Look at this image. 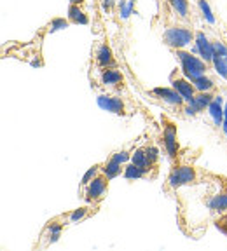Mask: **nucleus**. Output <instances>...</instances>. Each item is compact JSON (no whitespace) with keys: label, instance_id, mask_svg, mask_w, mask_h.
Segmentation results:
<instances>
[{"label":"nucleus","instance_id":"nucleus-26","mask_svg":"<svg viewBox=\"0 0 227 251\" xmlns=\"http://www.w3.org/2000/svg\"><path fill=\"white\" fill-rule=\"evenodd\" d=\"M68 26V21L65 20V18H55V20L51 21V28H49V31H58V30H65V28Z\"/></svg>","mask_w":227,"mask_h":251},{"label":"nucleus","instance_id":"nucleus-27","mask_svg":"<svg viewBox=\"0 0 227 251\" xmlns=\"http://www.w3.org/2000/svg\"><path fill=\"white\" fill-rule=\"evenodd\" d=\"M145 150H147V155H149L150 162H152L154 166H157V162H159V150H157V147L149 145V147H145Z\"/></svg>","mask_w":227,"mask_h":251},{"label":"nucleus","instance_id":"nucleus-14","mask_svg":"<svg viewBox=\"0 0 227 251\" xmlns=\"http://www.w3.org/2000/svg\"><path fill=\"white\" fill-rule=\"evenodd\" d=\"M102 84L105 87H119L122 84V74L115 67L105 68L102 74Z\"/></svg>","mask_w":227,"mask_h":251},{"label":"nucleus","instance_id":"nucleus-17","mask_svg":"<svg viewBox=\"0 0 227 251\" xmlns=\"http://www.w3.org/2000/svg\"><path fill=\"white\" fill-rule=\"evenodd\" d=\"M124 178L126 180H140V178H150L149 171H145L143 168H140V166L133 164V162H129V164L124 166Z\"/></svg>","mask_w":227,"mask_h":251},{"label":"nucleus","instance_id":"nucleus-16","mask_svg":"<svg viewBox=\"0 0 227 251\" xmlns=\"http://www.w3.org/2000/svg\"><path fill=\"white\" fill-rule=\"evenodd\" d=\"M208 112H210V117L213 119L217 127H220L224 124V108H222V98L220 96L213 98V101L208 106Z\"/></svg>","mask_w":227,"mask_h":251},{"label":"nucleus","instance_id":"nucleus-5","mask_svg":"<svg viewBox=\"0 0 227 251\" xmlns=\"http://www.w3.org/2000/svg\"><path fill=\"white\" fill-rule=\"evenodd\" d=\"M107 190H109V178L100 171L98 175L91 180V183L84 188V199L89 204L100 202V201L107 196Z\"/></svg>","mask_w":227,"mask_h":251},{"label":"nucleus","instance_id":"nucleus-7","mask_svg":"<svg viewBox=\"0 0 227 251\" xmlns=\"http://www.w3.org/2000/svg\"><path fill=\"white\" fill-rule=\"evenodd\" d=\"M163 140H165V149L170 159H175L178 155V140H176V126L173 122H165L163 129Z\"/></svg>","mask_w":227,"mask_h":251},{"label":"nucleus","instance_id":"nucleus-9","mask_svg":"<svg viewBox=\"0 0 227 251\" xmlns=\"http://www.w3.org/2000/svg\"><path fill=\"white\" fill-rule=\"evenodd\" d=\"M194 42H196L198 52H199L201 58H203L206 63H210V65H212L213 58H215V51H213V42H210V40H208V37L204 35L203 31H198L196 37H194Z\"/></svg>","mask_w":227,"mask_h":251},{"label":"nucleus","instance_id":"nucleus-12","mask_svg":"<svg viewBox=\"0 0 227 251\" xmlns=\"http://www.w3.org/2000/svg\"><path fill=\"white\" fill-rule=\"evenodd\" d=\"M208 209L215 215H224L227 213V190H222L220 194H215L212 196V199L206 202Z\"/></svg>","mask_w":227,"mask_h":251},{"label":"nucleus","instance_id":"nucleus-29","mask_svg":"<svg viewBox=\"0 0 227 251\" xmlns=\"http://www.w3.org/2000/svg\"><path fill=\"white\" fill-rule=\"evenodd\" d=\"M114 159L117 162H121V164H124V162H128L129 159H131V153L128 152V150H121V152H115L114 153Z\"/></svg>","mask_w":227,"mask_h":251},{"label":"nucleus","instance_id":"nucleus-21","mask_svg":"<svg viewBox=\"0 0 227 251\" xmlns=\"http://www.w3.org/2000/svg\"><path fill=\"white\" fill-rule=\"evenodd\" d=\"M87 213H89V208H87V206H83V208H77V209H74V211L67 213V215H63L61 218L67 220V224H77V222L86 218Z\"/></svg>","mask_w":227,"mask_h":251},{"label":"nucleus","instance_id":"nucleus-31","mask_svg":"<svg viewBox=\"0 0 227 251\" xmlns=\"http://www.w3.org/2000/svg\"><path fill=\"white\" fill-rule=\"evenodd\" d=\"M224 133H226V136H227V105H226V108H224Z\"/></svg>","mask_w":227,"mask_h":251},{"label":"nucleus","instance_id":"nucleus-18","mask_svg":"<svg viewBox=\"0 0 227 251\" xmlns=\"http://www.w3.org/2000/svg\"><path fill=\"white\" fill-rule=\"evenodd\" d=\"M68 21L74 25H87L89 23V18H87L86 12L81 9V5L70 4V7H68Z\"/></svg>","mask_w":227,"mask_h":251},{"label":"nucleus","instance_id":"nucleus-6","mask_svg":"<svg viewBox=\"0 0 227 251\" xmlns=\"http://www.w3.org/2000/svg\"><path fill=\"white\" fill-rule=\"evenodd\" d=\"M150 93L156 96V98H159V100H163L165 103H168L170 106H175V108H184L185 106V100H184V96H182L178 91L175 89V87H154Z\"/></svg>","mask_w":227,"mask_h":251},{"label":"nucleus","instance_id":"nucleus-10","mask_svg":"<svg viewBox=\"0 0 227 251\" xmlns=\"http://www.w3.org/2000/svg\"><path fill=\"white\" fill-rule=\"evenodd\" d=\"M171 86L175 87L178 93L184 96V100L187 103H191L192 100H194V96H196V87H194V84L189 80L187 77H176V78H171Z\"/></svg>","mask_w":227,"mask_h":251},{"label":"nucleus","instance_id":"nucleus-3","mask_svg":"<svg viewBox=\"0 0 227 251\" xmlns=\"http://www.w3.org/2000/svg\"><path fill=\"white\" fill-rule=\"evenodd\" d=\"M194 33L192 30L184 26H175V28H168V30L163 33V40H165L166 46H170L171 49H184L185 46L194 40Z\"/></svg>","mask_w":227,"mask_h":251},{"label":"nucleus","instance_id":"nucleus-4","mask_svg":"<svg viewBox=\"0 0 227 251\" xmlns=\"http://www.w3.org/2000/svg\"><path fill=\"white\" fill-rule=\"evenodd\" d=\"M96 103L102 110L110 112V114L115 115H129L131 114V108L128 106L124 98L121 96H115V94H98Z\"/></svg>","mask_w":227,"mask_h":251},{"label":"nucleus","instance_id":"nucleus-32","mask_svg":"<svg viewBox=\"0 0 227 251\" xmlns=\"http://www.w3.org/2000/svg\"><path fill=\"white\" fill-rule=\"evenodd\" d=\"M112 5H114V0H105V2H103V7H105V11H110V9H112Z\"/></svg>","mask_w":227,"mask_h":251},{"label":"nucleus","instance_id":"nucleus-25","mask_svg":"<svg viewBox=\"0 0 227 251\" xmlns=\"http://www.w3.org/2000/svg\"><path fill=\"white\" fill-rule=\"evenodd\" d=\"M199 2V7H201V12H203V16L206 18V21L208 23H215V16H213V12H212V9H210V5H208V2L206 0H198Z\"/></svg>","mask_w":227,"mask_h":251},{"label":"nucleus","instance_id":"nucleus-19","mask_svg":"<svg viewBox=\"0 0 227 251\" xmlns=\"http://www.w3.org/2000/svg\"><path fill=\"white\" fill-rule=\"evenodd\" d=\"M213 96L212 91H206V93H196V96H194V100L191 101V105L194 106V108L198 110V112H203L204 108L208 110V106H210V103L213 101Z\"/></svg>","mask_w":227,"mask_h":251},{"label":"nucleus","instance_id":"nucleus-24","mask_svg":"<svg viewBox=\"0 0 227 251\" xmlns=\"http://www.w3.org/2000/svg\"><path fill=\"white\" fill-rule=\"evenodd\" d=\"M171 5L176 11V14L182 16V18H187V14H189V2L187 0H171Z\"/></svg>","mask_w":227,"mask_h":251},{"label":"nucleus","instance_id":"nucleus-33","mask_svg":"<svg viewBox=\"0 0 227 251\" xmlns=\"http://www.w3.org/2000/svg\"><path fill=\"white\" fill-rule=\"evenodd\" d=\"M70 4H75V5H81V4H83V0H70Z\"/></svg>","mask_w":227,"mask_h":251},{"label":"nucleus","instance_id":"nucleus-23","mask_svg":"<svg viewBox=\"0 0 227 251\" xmlns=\"http://www.w3.org/2000/svg\"><path fill=\"white\" fill-rule=\"evenodd\" d=\"M100 171H102V164H94L93 168L87 169V173L83 176V181H81V185H83V188H86L87 185L91 183V180H93V178L96 176V175H98Z\"/></svg>","mask_w":227,"mask_h":251},{"label":"nucleus","instance_id":"nucleus-8","mask_svg":"<svg viewBox=\"0 0 227 251\" xmlns=\"http://www.w3.org/2000/svg\"><path fill=\"white\" fill-rule=\"evenodd\" d=\"M59 220L61 218H56V220H53V222H47L46 228H44L42 235H40V239L44 241V244H42L44 248L51 246V244H55L56 241L59 239V235H61V232H63V225H65V224H59Z\"/></svg>","mask_w":227,"mask_h":251},{"label":"nucleus","instance_id":"nucleus-11","mask_svg":"<svg viewBox=\"0 0 227 251\" xmlns=\"http://www.w3.org/2000/svg\"><path fill=\"white\" fill-rule=\"evenodd\" d=\"M131 162L137 164V166H140V168H143L145 171H149V175H150V171H156L157 169V166H154L152 162H150L149 155H147V150L145 149L135 150V152L131 153ZM150 178H154V175H150Z\"/></svg>","mask_w":227,"mask_h":251},{"label":"nucleus","instance_id":"nucleus-13","mask_svg":"<svg viewBox=\"0 0 227 251\" xmlns=\"http://www.w3.org/2000/svg\"><path fill=\"white\" fill-rule=\"evenodd\" d=\"M94 58H96V65H98L100 68L115 67V59H114V56H112V51H110V47L105 46V44H102V46L98 47Z\"/></svg>","mask_w":227,"mask_h":251},{"label":"nucleus","instance_id":"nucleus-20","mask_svg":"<svg viewBox=\"0 0 227 251\" xmlns=\"http://www.w3.org/2000/svg\"><path fill=\"white\" fill-rule=\"evenodd\" d=\"M192 84H194V87H196L198 93H206V91L215 89V82H213L208 75H201V77L194 78V80H192Z\"/></svg>","mask_w":227,"mask_h":251},{"label":"nucleus","instance_id":"nucleus-28","mask_svg":"<svg viewBox=\"0 0 227 251\" xmlns=\"http://www.w3.org/2000/svg\"><path fill=\"white\" fill-rule=\"evenodd\" d=\"M215 225H217V228H219L220 232H224V234L227 235V213H224V215L217 216Z\"/></svg>","mask_w":227,"mask_h":251},{"label":"nucleus","instance_id":"nucleus-15","mask_svg":"<svg viewBox=\"0 0 227 251\" xmlns=\"http://www.w3.org/2000/svg\"><path fill=\"white\" fill-rule=\"evenodd\" d=\"M102 173L109 178V180H114V178H117L121 173H124V166H122L121 162L115 161L114 157H110L105 164H102Z\"/></svg>","mask_w":227,"mask_h":251},{"label":"nucleus","instance_id":"nucleus-30","mask_svg":"<svg viewBox=\"0 0 227 251\" xmlns=\"http://www.w3.org/2000/svg\"><path fill=\"white\" fill-rule=\"evenodd\" d=\"M213 51H215V54L227 56V47L224 46L222 42H219V40H215V42H213Z\"/></svg>","mask_w":227,"mask_h":251},{"label":"nucleus","instance_id":"nucleus-2","mask_svg":"<svg viewBox=\"0 0 227 251\" xmlns=\"http://www.w3.org/2000/svg\"><path fill=\"white\" fill-rule=\"evenodd\" d=\"M198 178H199V171H198L194 166H189V164L176 166V168H173L171 173H170L166 185H168V188H171V190H176V188L184 187V185L196 183Z\"/></svg>","mask_w":227,"mask_h":251},{"label":"nucleus","instance_id":"nucleus-22","mask_svg":"<svg viewBox=\"0 0 227 251\" xmlns=\"http://www.w3.org/2000/svg\"><path fill=\"white\" fill-rule=\"evenodd\" d=\"M212 65H213V68H215V72L220 75V77L227 78V56L215 54Z\"/></svg>","mask_w":227,"mask_h":251},{"label":"nucleus","instance_id":"nucleus-1","mask_svg":"<svg viewBox=\"0 0 227 251\" xmlns=\"http://www.w3.org/2000/svg\"><path fill=\"white\" fill-rule=\"evenodd\" d=\"M173 52H175V56L178 58V61H180V67H182L184 75L191 80V82L194 80V78L201 77V75H206L208 65H210V63L204 61L201 56L198 58V56H192L191 52L182 51V49H173Z\"/></svg>","mask_w":227,"mask_h":251}]
</instances>
